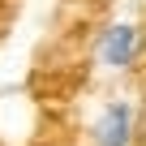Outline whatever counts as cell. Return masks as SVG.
Wrapping results in <instances>:
<instances>
[{
    "label": "cell",
    "mask_w": 146,
    "mask_h": 146,
    "mask_svg": "<svg viewBox=\"0 0 146 146\" xmlns=\"http://www.w3.org/2000/svg\"><path fill=\"white\" fill-rule=\"evenodd\" d=\"M137 52H142V30L133 22H116L99 35V60L108 69H129L137 60Z\"/></svg>",
    "instance_id": "obj_1"
},
{
    "label": "cell",
    "mask_w": 146,
    "mask_h": 146,
    "mask_svg": "<svg viewBox=\"0 0 146 146\" xmlns=\"http://www.w3.org/2000/svg\"><path fill=\"white\" fill-rule=\"evenodd\" d=\"M129 137H133V103L116 99L95 120V146H129Z\"/></svg>",
    "instance_id": "obj_2"
}]
</instances>
